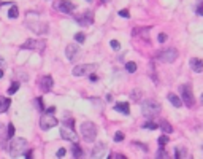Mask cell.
<instances>
[{
	"instance_id": "1",
	"label": "cell",
	"mask_w": 203,
	"mask_h": 159,
	"mask_svg": "<svg viewBox=\"0 0 203 159\" xmlns=\"http://www.w3.org/2000/svg\"><path fill=\"white\" fill-rule=\"evenodd\" d=\"M141 113L146 118H154L160 113V105L155 100H144L141 104Z\"/></svg>"
},
{
	"instance_id": "2",
	"label": "cell",
	"mask_w": 203,
	"mask_h": 159,
	"mask_svg": "<svg viewBox=\"0 0 203 159\" xmlns=\"http://www.w3.org/2000/svg\"><path fill=\"white\" fill-rule=\"evenodd\" d=\"M25 146H27V142L24 138H13L10 142V145H8L10 156H13V157L21 156L22 153H25Z\"/></svg>"
},
{
	"instance_id": "3",
	"label": "cell",
	"mask_w": 203,
	"mask_h": 159,
	"mask_svg": "<svg viewBox=\"0 0 203 159\" xmlns=\"http://www.w3.org/2000/svg\"><path fill=\"white\" fill-rule=\"evenodd\" d=\"M81 135L86 142H94L95 137H97V127L94 123L90 121H86V123L81 124Z\"/></svg>"
},
{
	"instance_id": "4",
	"label": "cell",
	"mask_w": 203,
	"mask_h": 159,
	"mask_svg": "<svg viewBox=\"0 0 203 159\" xmlns=\"http://www.w3.org/2000/svg\"><path fill=\"white\" fill-rule=\"evenodd\" d=\"M181 91V99L184 102V105L186 107H193V104H195V97H193V92H192V86L189 85V83H186V85H182L179 88Z\"/></svg>"
},
{
	"instance_id": "5",
	"label": "cell",
	"mask_w": 203,
	"mask_h": 159,
	"mask_svg": "<svg viewBox=\"0 0 203 159\" xmlns=\"http://www.w3.org/2000/svg\"><path fill=\"white\" fill-rule=\"evenodd\" d=\"M157 59L160 62H165V64H171L178 59V50L174 48H167V50H162L157 53Z\"/></svg>"
},
{
	"instance_id": "6",
	"label": "cell",
	"mask_w": 203,
	"mask_h": 159,
	"mask_svg": "<svg viewBox=\"0 0 203 159\" xmlns=\"http://www.w3.org/2000/svg\"><path fill=\"white\" fill-rule=\"evenodd\" d=\"M95 69H97L95 64H81V65H76V67L71 70V73H73V77H82V75L94 73Z\"/></svg>"
},
{
	"instance_id": "7",
	"label": "cell",
	"mask_w": 203,
	"mask_h": 159,
	"mask_svg": "<svg viewBox=\"0 0 203 159\" xmlns=\"http://www.w3.org/2000/svg\"><path fill=\"white\" fill-rule=\"evenodd\" d=\"M54 8H56L57 11H60V13H65V14H68V13H71L73 10H75V5H73L70 0H57L56 3H54Z\"/></svg>"
},
{
	"instance_id": "8",
	"label": "cell",
	"mask_w": 203,
	"mask_h": 159,
	"mask_svg": "<svg viewBox=\"0 0 203 159\" xmlns=\"http://www.w3.org/2000/svg\"><path fill=\"white\" fill-rule=\"evenodd\" d=\"M54 126H57V119L52 116V113H46V115L41 116V119H40V127L43 130H48V129H51Z\"/></svg>"
},
{
	"instance_id": "9",
	"label": "cell",
	"mask_w": 203,
	"mask_h": 159,
	"mask_svg": "<svg viewBox=\"0 0 203 159\" xmlns=\"http://www.w3.org/2000/svg\"><path fill=\"white\" fill-rule=\"evenodd\" d=\"M44 45H46L44 40H25V42L22 43L21 48H22V50H38V48L43 50Z\"/></svg>"
},
{
	"instance_id": "10",
	"label": "cell",
	"mask_w": 203,
	"mask_h": 159,
	"mask_svg": "<svg viewBox=\"0 0 203 159\" xmlns=\"http://www.w3.org/2000/svg\"><path fill=\"white\" fill-rule=\"evenodd\" d=\"M60 137L62 138H65V140H68V142H78V135L73 132V129L71 127H62L60 129Z\"/></svg>"
},
{
	"instance_id": "11",
	"label": "cell",
	"mask_w": 203,
	"mask_h": 159,
	"mask_svg": "<svg viewBox=\"0 0 203 159\" xmlns=\"http://www.w3.org/2000/svg\"><path fill=\"white\" fill-rule=\"evenodd\" d=\"M52 86H54V80H52L51 75H46V77L41 78V81H40V89L43 92H49L52 89Z\"/></svg>"
},
{
	"instance_id": "12",
	"label": "cell",
	"mask_w": 203,
	"mask_h": 159,
	"mask_svg": "<svg viewBox=\"0 0 203 159\" xmlns=\"http://www.w3.org/2000/svg\"><path fill=\"white\" fill-rule=\"evenodd\" d=\"M27 26L36 34H46L48 32V26H46L44 22H40V21H36V24L33 21H27Z\"/></svg>"
},
{
	"instance_id": "13",
	"label": "cell",
	"mask_w": 203,
	"mask_h": 159,
	"mask_svg": "<svg viewBox=\"0 0 203 159\" xmlns=\"http://www.w3.org/2000/svg\"><path fill=\"white\" fill-rule=\"evenodd\" d=\"M78 53H79V46H76L75 43L68 45L67 48H65V54H67V59L68 61H75V58H76Z\"/></svg>"
},
{
	"instance_id": "14",
	"label": "cell",
	"mask_w": 203,
	"mask_h": 159,
	"mask_svg": "<svg viewBox=\"0 0 203 159\" xmlns=\"http://www.w3.org/2000/svg\"><path fill=\"white\" fill-rule=\"evenodd\" d=\"M189 65H190V69L193 72H197V73H201L203 72V61L201 59H197V58H193L189 61Z\"/></svg>"
},
{
	"instance_id": "15",
	"label": "cell",
	"mask_w": 203,
	"mask_h": 159,
	"mask_svg": "<svg viewBox=\"0 0 203 159\" xmlns=\"http://www.w3.org/2000/svg\"><path fill=\"white\" fill-rule=\"evenodd\" d=\"M81 26H89V24H92L94 21H92V13H89V11H86L84 14H82L81 18H78L76 19Z\"/></svg>"
},
{
	"instance_id": "16",
	"label": "cell",
	"mask_w": 203,
	"mask_h": 159,
	"mask_svg": "<svg viewBox=\"0 0 203 159\" xmlns=\"http://www.w3.org/2000/svg\"><path fill=\"white\" fill-rule=\"evenodd\" d=\"M114 110L121 111V113H124V115H128V113H130V107H128L127 102H117V104L114 105Z\"/></svg>"
},
{
	"instance_id": "17",
	"label": "cell",
	"mask_w": 203,
	"mask_h": 159,
	"mask_svg": "<svg viewBox=\"0 0 203 159\" xmlns=\"http://www.w3.org/2000/svg\"><path fill=\"white\" fill-rule=\"evenodd\" d=\"M168 97V100H170V104L173 105V107H176V108H179L181 105H182V99H179L176 94H173V92H170V94L167 96Z\"/></svg>"
},
{
	"instance_id": "18",
	"label": "cell",
	"mask_w": 203,
	"mask_h": 159,
	"mask_svg": "<svg viewBox=\"0 0 203 159\" xmlns=\"http://www.w3.org/2000/svg\"><path fill=\"white\" fill-rule=\"evenodd\" d=\"M10 105H11V100L8 97H0V113H5L10 108Z\"/></svg>"
},
{
	"instance_id": "19",
	"label": "cell",
	"mask_w": 203,
	"mask_h": 159,
	"mask_svg": "<svg viewBox=\"0 0 203 159\" xmlns=\"http://www.w3.org/2000/svg\"><path fill=\"white\" fill-rule=\"evenodd\" d=\"M106 149V146L103 143H98L95 148H94V151H92V157H100V156H103V151Z\"/></svg>"
},
{
	"instance_id": "20",
	"label": "cell",
	"mask_w": 203,
	"mask_h": 159,
	"mask_svg": "<svg viewBox=\"0 0 203 159\" xmlns=\"http://www.w3.org/2000/svg\"><path fill=\"white\" fill-rule=\"evenodd\" d=\"M159 127L163 130V134H171L173 132V127H171V124L168 123V121H160V123H159Z\"/></svg>"
},
{
	"instance_id": "21",
	"label": "cell",
	"mask_w": 203,
	"mask_h": 159,
	"mask_svg": "<svg viewBox=\"0 0 203 159\" xmlns=\"http://www.w3.org/2000/svg\"><path fill=\"white\" fill-rule=\"evenodd\" d=\"M187 153H186V149H184V148H176V151H174V157H176V159H181Z\"/></svg>"
},
{
	"instance_id": "22",
	"label": "cell",
	"mask_w": 203,
	"mask_h": 159,
	"mask_svg": "<svg viewBox=\"0 0 203 159\" xmlns=\"http://www.w3.org/2000/svg\"><path fill=\"white\" fill-rule=\"evenodd\" d=\"M8 16H10L11 19H16V18L19 16V11H17V8H16V6H11V8H10V11H8Z\"/></svg>"
},
{
	"instance_id": "23",
	"label": "cell",
	"mask_w": 203,
	"mask_h": 159,
	"mask_svg": "<svg viewBox=\"0 0 203 159\" xmlns=\"http://www.w3.org/2000/svg\"><path fill=\"white\" fill-rule=\"evenodd\" d=\"M71 153H73V156H75V157H81L82 156V149L78 145H75V146L71 148Z\"/></svg>"
},
{
	"instance_id": "24",
	"label": "cell",
	"mask_w": 203,
	"mask_h": 159,
	"mask_svg": "<svg viewBox=\"0 0 203 159\" xmlns=\"http://www.w3.org/2000/svg\"><path fill=\"white\" fill-rule=\"evenodd\" d=\"M143 127H144V129H151V130H154V129H157V127H159V123H152V121H147V123L143 124Z\"/></svg>"
},
{
	"instance_id": "25",
	"label": "cell",
	"mask_w": 203,
	"mask_h": 159,
	"mask_svg": "<svg viewBox=\"0 0 203 159\" xmlns=\"http://www.w3.org/2000/svg\"><path fill=\"white\" fill-rule=\"evenodd\" d=\"M125 69H127L128 73H133V72H136V64L135 62H127L125 64Z\"/></svg>"
},
{
	"instance_id": "26",
	"label": "cell",
	"mask_w": 203,
	"mask_h": 159,
	"mask_svg": "<svg viewBox=\"0 0 203 159\" xmlns=\"http://www.w3.org/2000/svg\"><path fill=\"white\" fill-rule=\"evenodd\" d=\"M17 89H19V83H13V86H10V88H8V94H10V96H13Z\"/></svg>"
},
{
	"instance_id": "27",
	"label": "cell",
	"mask_w": 203,
	"mask_h": 159,
	"mask_svg": "<svg viewBox=\"0 0 203 159\" xmlns=\"http://www.w3.org/2000/svg\"><path fill=\"white\" fill-rule=\"evenodd\" d=\"M6 135H8V138H13V135H14V126L10 123L8 124V129H6Z\"/></svg>"
},
{
	"instance_id": "28",
	"label": "cell",
	"mask_w": 203,
	"mask_h": 159,
	"mask_svg": "<svg viewBox=\"0 0 203 159\" xmlns=\"http://www.w3.org/2000/svg\"><path fill=\"white\" fill-rule=\"evenodd\" d=\"M84 40H86V35L84 34H76L75 35V42L76 43H84Z\"/></svg>"
},
{
	"instance_id": "29",
	"label": "cell",
	"mask_w": 203,
	"mask_h": 159,
	"mask_svg": "<svg viewBox=\"0 0 203 159\" xmlns=\"http://www.w3.org/2000/svg\"><path fill=\"white\" fill-rule=\"evenodd\" d=\"M109 46H111L114 51H117L119 48H121V43H119L117 40H111V42H109Z\"/></svg>"
},
{
	"instance_id": "30",
	"label": "cell",
	"mask_w": 203,
	"mask_h": 159,
	"mask_svg": "<svg viewBox=\"0 0 203 159\" xmlns=\"http://www.w3.org/2000/svg\"><path fill=\"white\" fill-rule=\"evenodd\" d=\"M167 143H168V137H167V135L159 137V146H165Z\"/></svg>"
},
{
	"instance_id": "31",
	"label": "cell",
	"mask_w": 203,
	"mask_h": 159,
	"mask_svg": "<svg viewBox=\"0 0 203 159\" xmlns=\"http://www.w3.org/2000/svg\"><path fill=\"white\" fill-rule=\"evenodd\" d=\"M157 157H168V154H167V151L163 149V146H160L159 148V151H157V154H155Z\"/></svg>"
},
{
	"instance_id": "32",
	"label": "cell",
	"mask_w": 203,
	"mask_h": 159,
	"mask_svg": "<svg viewBox=\"0 0 203 159\" xmlns=\"http://www.w3.org/2000/svg\"><path fill=\"white\" fill-rule=\"evenodd\" d=\"M140 96H141V91H138V89H135V91L132 92V99H133L135 102L140 100Z\"/></svg>"
},
{
	"instance_id": "33",
	"label": "cell",
	"mask_w": 203,
	"mask_h": 159,
	"mask_svg": "<svg viewBox=\"0 0 203 159\" xmlns=\"http://www.w3.org/2000/svg\"><path fill=\"white\" fill-rule=\"evenodd\" d=\"M109 159H125L124 154H119V153H111V154H108Z\"/></svg>"
},
{
	"instance_id": "34",
	"label": "cell",
	"mask_w": 203,
	"mask_h": 159,
	"mask_svg": "<svg viewBox=\"0 0 203 159\" xmlns=\"http://www.w3.org/2000/svg\"><path fill=\"white\" fill-rule=\"evenodd\" d=\"M195 11H197V14L203 16V0H201V2H198V3H197V8H195Z\"/></svg>"
},
{
	"instance_id": "35",
	"label": "cell",
	"mask_w": 203,
	"mask_h": 159,
	"mask_svg": "<svg viewBox=\"0 0 203 159\" xmlns=\"http://www.w3.org/2000/svg\"><path fill=\"white\" fill-rule=\"evenodd\" d=\"M124 140V134L122 132H116L114 134V142H122Z\"/></svg>"
},
{
	"instance_id": "36",
	"label": "cell",
	"mask_w": 203,
	"mask_h": 159,
	"mask_svg": "<svg viewBox=\"0 0 203 159\" xmlns=\"http://www.w3.org/2000/svg\"><path fill=\"white\" fill-rule=\"evenodd\" d=\"M157 40H159V43H165L167 42V34H159Z\"/></svg>"
},
{
	"instance_id": "37",
	"label": "cell",
	"mask_w": 203,
	"mask_h": 159,
	"mask_svg": "<svg viewBox=\"0 0 203 159\" xmlns=\"http://www.w3.org/2000/svg\"><path fill=\"white\" fill-rule=\"evenodd\" d=\"M65 154H67V149H65V148H60L59 151L56 153V156H57V157H63Z\"/></svg>"
},
{
	"instance_id": "38",
	"label": "cell",
	"mask_w": 203,
	"mask_h": 159,
	"mask_svg": "<svg viewBox=\"0 0 203 159\" xmlns=\"http://www.w3.org/2000/svg\"><path fill=\"white\" fill-rule=\"evenodd\" d=\"M119 16H121V18H130V13H128L127 10H121V11H119Z\"/></svg>"
},
{
	"instance_id": "39",
	"label": "cell",
	"mask_w": 203,
	"mask_h": 159,
	"mask_svg": "<svg viewBox=\"0 0 203 159\" xmlns=\"http://www.w3.org/2000/svg\"><path fill=\"white\" fill-rule=\"evenodd\" d=\"M56 111V107H49V108H46V113H54Z\"/></svg>"
},
{
	"instance_id": "40",
	"label": "cell",
	"mask_w": 203,
	"mask_h": 159,
	"mask_svg": "<svg viewBox=\"0 0 203 159\" xmlns=\"http://www.w3.org/2000/svg\"><path fill=\"white\" fill-rule=\"evenodd\" d=\"M65 124H67V127H71V129H73V126H75V124H73V121H71V119L65 121Z\"/></svg>"
},
{
	"instance_id": "41",
	"label": "cell",
	"mask_w": 203,
	"mask_h": 159,
	"mask_svg": "<svg viewBox=\"0 0 203 159\" xmlns=\"http://www.w3.org/2000/svg\"><path fill=\"white\" fill-rule=\"evenodd\" d=\"M98 78H97V75H94V73H90V81H97Z\"/></svg>"
},
{
	"instance_id": "42",
	"label": "cell",
	"mask_w": 203,
	"mask_h": 159,
	"mask_svg": "<svg viewBox=\"0 0 203 159\" xmlns=\"http://www.w3.org/2000/svg\"><path fill=\"white\" fill-rule=\"evenodd\" d=\"M25 157H32V149H30V151H27V153H25Z\"/></svg>"
},
{
	"instance_id": "43",
	"label": "cell",
	"mask_w": 203,
	"mask_h": 159,
	"mask_svg": "<svg viewBox=\"0 0 203 159\" xmlns=\"http://www.w3.org/2000/svg\"><path fill=\"white\" fill-rule=\"evenodd\" d=\"M2 77H3V70H2V69H0V78H2Z\"/></svg>"
},
{
	"instance_id": "44",
	"label": "cell",
	"mask_w": 203,
	"mask_h": 159,
	"mask_svg": "<svg viewBox=\"0 0 203 159\" xmlns=\"http://www.w3.org/2000/svg\"><path fill=\"white\" fill-rule=\"evenodd\" d=\"M87 2H92V0H87Z\"/></svg>"
}]
</instances>
